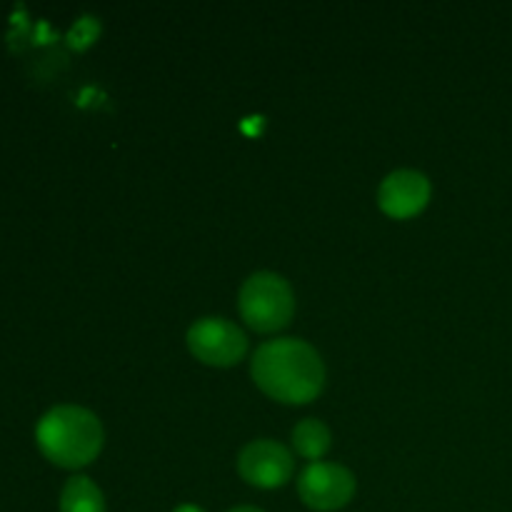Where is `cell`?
I'll list each match as a JSON object with an SVG mask.
<instances>
[{
    "label": "cell",
    "mask_w": 512,
    "mask_h": 512,
    "mask_svg": "<svg viewBox=\"0 0 512 512\" xmlns=\"http://www.w3.org/2000/svg\"><path fill=\"white\" fill-rule=\"evenodd\" d=\"M355 488V475L338 463H310L298 478L300 500L315 512L343 510Z\"/></svg>",
    "instance_id": "5"
},
{
    "label": "cell",
    "mask_w": 512,
    "mask_h": 512,
    "mask_svg": "<svg viewBox=\"0 0 512 512\" xmlns=\"http://www.w3.org/2000/svg\"><path fill=\"white\" fill-rule=\"evenodd\" d=\"M173 512H205V510H203V508H198V505L185 503V505H178V508H175Z\"/></svg>",
    "instance_id": "11"
},
{
    "label": "cell",
    "mask_w": 512,
    "mask_h": 512,
    "mask_svg": "<svg viewBox=\"0 0 512 512\" xmlns=\"http://www.w3.org/2000/svg\"><path fill=\"white\" fill-rule=\"evenodd\" d=\"M430 180L420 170H393L378 188V205L395 220H408L423 213L430 203Z\"/></svg>",
    "instance_id": "7"
},
{
    "label": "cell",
    "mask_w": 512,
    "mask_h": 512,
    "mask_svg": "<svg viewBox=\"0 0 512 512\" xmlns=\"http://www.w3.org/2000/svg\"><path fill=\"white\" fill-rule=\"evenodd\" d=\"M60 512H105L103 490L85 475H75L60 493Z\"/></svg>",
    "instance_id": "9"
},
{
    "label": "cell",
    "mask_w": 512,
    "mask_h": 512,
    "mask_svg": "<svg viewBox=\"0 0 512 512\" xmlns=\"http://www.w3.org/2000/svg\"><path fill=\"white\" fill-rule=\"evenodd\" d=\"M35 440L45 458L65 470L93 463L105 443L98 415L80 405H58L38 420Z\"/></svg>",
    "instance_id": "2"
},
{
    "label": "cell",
    "mask_w": 512,
    "mask_h": 512,
    "mask_svg": "<svg viewBox=\"0 0 512 512\" xmlns=\"http://www.w3.org/2000/svg\"><path fill=\"white\" fill-rule=\"evenodd\" d=\"M238 308L245 325L255 333H278L288 328L295 315V293L278 273H253L243 283Z\"/></svg>",
    "instance_id": "3"
},
{
    "label": "cell",
    "mask_w": 512,
    "mask_h": 512,
    "mask_svg": "<svg viewBox=\"0 0 512 512\" xmlns=\"http://www.w3.org/2000/svg\"><path fill=\"white\" fill-rule=\"evenodd\" d=\"M228 512H263L260 508H253V505H238V508L228 510Z\"/></svg>",
    "instance_id": "12"
},
{
    "label": "cell",
    "mask_w": 512,
    "mask_h": 512,
    "mask_svg": "<svg viewBox=\"0 0 512 512\" xmlns=\"http://www.w3.org/2000/svg\"><path fill=\"white\" fill-rule=\"evenodd\" d=\"M255 385L285 405L313 403L325 385V365L318 350L298 338H278L260 345L250 363Z\"/></svg>",
    "instance_id": "1"
},
{
    "label": "cell",
    "mask_w": 512,
    "mask_h": 512,
    "mask_svg": "<svg viewBox=\"0 0 512 512\" xmlns=\"http://www.w3.org/2000/svg\"><path fill=\"white\" fill-rule=\"evenodd\" d=\"M333 445V433H330L328 425L318 418L300 420L293 428V448L300 458L313 460V463H320L325 453Z\"/></svg>",
    "instance_id": "8"
},
{
    "label": "cell",
    "mask_w": 512,
    "mask_h": 512,
    "mask_svg": "<svg viewBox=\"0 0 512 512\" xmlns=\"http://www.w3.org/2000/svg\"><path fill=\"white\" fill-rule=\"evenodd\" d=\"M98 33L100 25L95 23V18H80L78 23L73 25V30H70V45L78 50L88 48V45L98 38Z\"/></svg>",
    "instance_id": "10"
},
{
    "label": "cell",
    "mask_w": 512,
    "mask_h": 512,
    "mask_svg": "<svg viewBox=\"0 0 512 512\" xmlns=\"http://www.w3.org/2000/svg\"><path fill=\"white\" fill-rule=\"evenodd\" d=\"M188 348L193 358L213 368L238 365L248 353V335L225 318H200L188 330Z\"/></svg>",
    "instance_id": "4"
},
{
    "label": "cell",
    "mask_w": 512,
    "mask_h": 512,
    "mask_svg": "<svg viewBox=\"0 0 512 512\" xmlns=\"http://www.w3.org/2000/svg\"><path fill=\"white\" fill-rule=\"evenodd\" d=\"M238 473L253 488H283L295 473L293 453L275 440H253L240 450Z\"/></svg>",
    "instance_id": "6"
}]
</instances>
